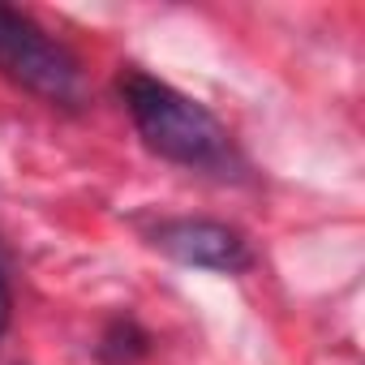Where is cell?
<instances>
[{
	"instance_id": "6da1fadb",
	"label": "cell",
	"mask_w": 365,
	"mask_h": 365,
	"mask_svg": "<svg viewBox=\"0 0 365 365\" xmlns=\"http://www.w3.org/2000/svg\"><path fill=\"white\" fill-rule=\"evenodd\" d=\"M120 99L133 116V129L159 159L180 163V168H202V172H220L232 163L228 129L176 86L142 69H129L120 73Z\"/></svg>"
},
{
	"instance_id": "7a4b0ae2",
	"label": "cell",
	"mask_w": 365,
	"mask_h": 365,
	"mask_svg": "<svg viewBox=\"0 0 365 365\" xmlns=\"http://www.w3.org/2000/svg\"><path fill=\"white\" fill-rule=\"evenodd\" d=\"M0 69H5V78H14L18 86H26L48 103H61V108L82 103L78 56L61 39H52L31 14L9 5H0Z\"/></svg>"
},
{
	"instance_id": "3957f363",
	"label": "cell",
	"mask_w": 365,
	"mask_h": 365,
	"mask_svg": "<svg viewBox=\"0 0 365 365\" xmlns=\"http://www.w3.org/2000/svg\"><path fill=\"white\" fill-rule=\"evenodd\" d=\"M150 245L185 267H202L220 275H241L254 267V245L245 241V232L220 220H194V215L163 220L150 232Z\"/></svg>"
},
{
	"instance_id": "277c9868",
	"label": "cell",
	"mask_w": 365,
	"mask_h": 365,
	"mask_svg": "<svg viewBox=\"0 0 365 365\" xmlns=\"http://www.w3.org/2000/svg\"><path fill=\"white\" fill-rule=\"evenodd\" d=\"M146 352H150V331L129 314H116L95 344V356L103 365H138Z\"/></svg>"
},
{
	"instance_id": "5b68a950",
	"label": "cell",
	"mask_w": 365,
	"mask_h": 365,
	"mask_svg": "<svg viewBox=\"0 0 365 365\" xmlns=\"http://www.w3.org/2000/svg\"><path fill=\"white\" fill-rule=\"evenodd\" d=\"M9 318H14V297H9V284L0 279V335L9 331Z\"/></svg>"
}]
</instances>
